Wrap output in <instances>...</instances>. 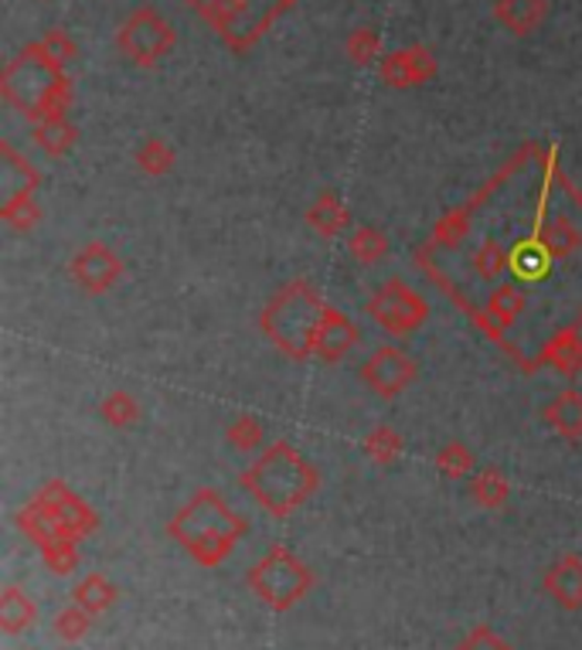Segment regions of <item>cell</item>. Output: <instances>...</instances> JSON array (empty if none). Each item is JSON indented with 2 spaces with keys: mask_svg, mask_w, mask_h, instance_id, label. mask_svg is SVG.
<instances>
[{
  "mask_svg": "<svg viewBox=\"0 0 582 650\" xmlns=\"http://www.w3.org/2000/svg\"><path fill=\"white\" fill-rule=\"evenodd\" d=\"M239 484L252 494V501L270 510L273 518H290L293 510H300L321 487L318 467L293 450L290 440H277L273 446H266L256 463L242 471Z\"/></svg>",
  "mask_w": 582,
  "mask_h": 650,
  "instance_id": "6da1fadb",
  "label": "cell"
},
{
  "mask_svg": "<svg viewBox=\"0 0 582 650\" xmlns=\"http://www.w3.org/2000/svg\"><path fill=\"white\" fill-rule=\"evenodd\" d=\"M246 532H249L246 518H239L229 507V501L211 487H201L167 522V535L205 569H215L226 563Z\"/></svg>",
  "mask_w": 582,
  "mask_h": 650,
  "instance_id": "7a4b0ae2",
  "label": "cell"
},
{
  "mask_svg": "<svg viewBox=\"0 0 582 650\" xmlns=\"http://www.w3.org/2000/svg\"><path fill=\"white\" fill-rule=\"evenodd\" d=\"M0 96H4L8 106L24 113L31 123H41V120L65 116L72 103V82L62 72V65L44 55L38 49V41H31L0 72Z\"/></svg>",
  "mask_w": 582,
  "mask_h": 650,
  "instance_id": "3957f363",
  "label": "cell"
},
{
  "mask_svg": "<svg viewBox=\"0 0 582 650\" xmlns=\"http://www.w3.org/2000/svg\"><path fill=\"white\" fill-rule=\"evenodd\" d=\"M324 310L328 303L313 290L310 280H290L283 290L266 300L259 313V328L277 351H283L293 361H303L313 351V334H318Z\"/></svg>",
  "mask_w": 582,
  "mask_h": 650,
  "instance_id": "277c9868",
  "label": "cell"
},
{
  "mask_svg": "<svg viewBox=\"0 0 582 650\" xmlns=\"http://www.w3.org/2000/svg\"><path fill=\"white\" fill-rule=\"evenodd\" d=\"M185 4L195 8L236 55H246L273 21L290 11V0H185Z\"/></svg>",
  "mask_w": 582,
  "mask_h": 650,
  "instance_id": "5b68a950",
  "label": "cell"
},
{
  "mask_svg": "<svg viewBox=\"0 0 582 650\" xmlns=\"http://www.w3.org/2000/svg\"><path fill=\"white\" fill-rule=\"evenodd\" d=\"M246 586L266 610L287 613L313 589V569L300 559L290 545H273L262 559L246 572Z\"/></svg>",
  "mask_w": 582,
  "mask_h": 650,
  "instance_id": "8992f818",
  "label": "cell"
},
{
  "mask_svg": "<svg viewBox=\"0 0 582 650\" xmlns=\"http://www.w3.org/2000/svg\"><path fill=\"white\" fill-rule=\"evenodd\" d=\"M174 44H177L174 24L160 11H154L150 4L129 11L126 21L116 31V49H119V55L129 65H137V69L160 65L174 52Z\"/></svg>",
  "mask_w": 582,
  "mask_h": 650,
  "instance_id": "52a82bcc",
  "label": "cell"
},
{
  "mask_svg": "<svg viewBox=\"0 0 582 650\" xmlns=\"http://www.w3.org/2000/svg\"><path fill=\"white\" fill-rule=\"evenodd\" d=\"M368 317L392 338H406L429 320V303L402 280H388L368 300Z\"/></svg>",
  "mask_w": 582,
  "mask_h": 650,
  "instance_id": "ba28073f",
  "label": "cell"
},
{
  "mask_svg": "<svg viewBox=\"0 0 582 650\" xmlns=\"http://www.w3.org/2000/svg\"><path fill=\"white\" fill-rule=\"evenodd\" d=\"M419 379V364L409 351L398 344H382L368 354L362 364V382L378 395V399H395L406 392Z\"/></svg>",
  "mask_w": 582,
  "mask_h": 650,
  "instance_id": "9c48e42d",
  "label": "cell"
},
{
  "mask_svg": "<svg viewBox=\"0 0 582 650\" xmlns=\"http://www.w3.org/2000/svg\"><path fill=\"white\" fill-rule=\"evenodd\" d=\"M49 515L62 525V532L69 535V538H75V541H82V538H89L96 528H100V515L93 507H89L79 494H72L69 491V484L65 481H49L41 491H38V497H34Z\"/></svg>",
  "mask_w": 582,
  "mask_h": 650,
  "instance_id": "30bf717a",
  "label": "cell"
},
{
  "mask_svg": "<svg viewBox=\"0 0 582 650\" xmlns=\"http://www.w3.org/2000/svg\"><path fill=\"white\" fill-rule=\"evenodd\" d=\"M72 280L93 297H103L110 293L119 276H123V259L106 246V243H85L75 256H72Z\"/></svg>",
  "mask_w": 582,
  "mask_h": 650,
  "instance_id": "8fae6325",
  "label": "cell"
},
{
  "mask_svg": "<svg viewBox=\"0 0 582 650\" xmlns=\"http://www.w3.org/2000/svg\"><path fill=\"white\" fill-rule=\"evenodd\" d=\"M439 72L436 55L426 49V44H409V49H398L392 55L382 59L378 75L385 85L392 89H409V85H426L433 75Z\"/></svg>",
  "mask_w": 582,
  "mask_h": 650,
  "instance_id": "7c38bea8",
  "label": "cell"
},
{
  "mask_svg": "<svg viewBox=\"0 0 582 650\" xmlns=\"http://www.w3.org/2000/svg\"><path fill=\"white\" fill-rule=\"evenodd\" d=\"M357 341H362V334H357L354 323L337 307H328L321 323H318V334H313L310 358H318L324 364H337V361H344L357 348Z\"/></svg>",
  "mask_w": 582,
  "mask_h": 650,
  "instance_id": "4fadbf2b",
  "label": "cell"
},
{
  "mask_svg": "<svg viewBox=\"0 0 582 650\" xmlns=\"http://www.w3.org/2000/svg\"><path fill=\"white\" fill-rule=\"evenodd\" d=\"M542 589L562 610H582V555L575 551L559 555L542 579Z\"/></svg>",
  "mask_w": 582,
  "mask_h": 650,
  "instance_id": "5bb4252c",
  "label": "cell"
},
{
  "mask_svg": "<svg viewBox=\"0 0 582 650\" xmlns=\"http://www.w3.org/2000/svg\"><path fill=\"white\" fill-rule=\"evenodd\" d=\"M552 256L545 252V246L539 243V236L521 239L508 249V272L518 283H542L549 269H552Z\"/></svg>",
  "mask_w": 582,
  "mask_h": 650,
  "instance_id": "9a60e30c",
  "label": "cell"
},
{
  "mask_svg": "<svg viewBox=\"0 0 582 650\" xmlns=\"http://www.w3.org/2000/svg\"><path fill=\"white\" fill-rule=\"evenodd\" d=\"M495 18L508 34H531L549 18V0H495Z\"/></svg>",
  "mask_w": 582,
  "mask_h": 650,
  "instance_id": "2e32d148",
  "label": "cell"
},
{
  "mask_svg": "<svg viewBox=\"0 0 582 650\" xmlns=\"http://www.w3.org/2000/svg\"><path fill=\"white\" fill-rule=\"evenodd\" d=\"M534 236H539V243L545 246V252L559 262V259H569L572 252L582 249V228L565 218V215H555V218H542L539 225H534Z\"/></svg>",
  "mask_w": 582,
  "mask_h": 650,
  "instance_id": "e0dca14e",
  "label": "cell"
},
{
  "mask_svg": "<svg viewBox=\"0 0 582 650\" xmlns=\"http://www.w3.org/2000/svg\"><path fill=\"white\" fill-rule=\"evenodd\" d=\"M306 225L318 231V236L334 239L351 225V211L334 192H321L318 198H313V205L306 208Z\"/></svg>",
  "mask_w": 582,
  "mask_h": 650,
  "instance_id": "ac0fdd59",
  "label": "cell"
},
{
  "mask_svg": "<svg viewBox=\"0 0 582 650\" xmlns=\"http://www.w3.org/2000/svg\"><path fill=\"white\" fill-rule=\"evenodd\" d=\"M38 623V607L34 599L21 586H4L0 589V630L4 633H24Z\"/></svg>",
  "mask_w": 582,
  "mask_h": 650,
  "instance_id": "d6986e66",
  "label": "cell"
},
{
  "mask_svg": "<svg viewBox=\"0 0 582 650\" xmlns=\"http://www.w3.org/2000/svg\"><path fill=\"white\" fill-rule=\"evenodd\" d=\"M542 420L565 440H582V392L575 389H565L559 392L545 412H542Z\"/></svg>",
  "mask_w": 582,
  "mask_h": 650,
  "instance_id": "ffe728a7",
  "label": "cell"
},
{
  "mask_svg": "<svg viewBox=\"0 0 582 650\" xmlns=\"http://www.w3.org/2000/svg\"><path fill=\"white\" fill-rule=\"evenodd\" d=\"M119 589L103 576V572H89L82 582H75L72 589V602H79V607L89 613V617H103L113 610V602H116Z\"/></svg>",
  "mask_w": 582,
  "mask_h": 650,
  "instance_id": "44dd1931",
  "label": "cell"
},
{
  "mask_svg": "<svg viewBox=\"0 0 582 650\" xmlns=\"http://www.w3.org/2000/svg\"><path fill=\"white\" fill-rule=\"evenodd\" d=\"M0 184H4V202H11V198H21V195H34V188H38V171H31L18 154H14V147L11 144H0Z\"/></svg>",
  "mask_w": 582,
  "mask_h": 650,
  "instance_id": "7402d4cb",
  "label": "cell"
},
{
  "mask_svg": "<svg viewBox=\"0 0 582 650\" xmlns=\"http://www.w3.org/2000/svg\"><path fill=\"white\" fill-rule=\"evenodd\" d=\"M470 497L487 510L505 507L508 497H511V484H508L505 471L501 467H477L474 477H470Z\"/></svg>",
  "mask_w": 582,
  "mask_h": 650,
  "instance_id": "603a6c76",
  "label": "cell"
},
{
  "mask_svg": "<svg viewBox=\"0 0 582 650\" xmlns=\"http://www.w3.org/2000/svg\"><path fill=\"white\" fill-rule=\"evenodd\" d=\"M79 130L72 126L69 116H55V120H41L34 123V144L49 154V157H62L75 147Z\"/></svg>",
  "mask_w": 582,
  "mask_h": 650,
  "instance_id": "cb8c5ba5",
  "label": "cell"
},
{
  "mask_svg": "<svg viewBox=\"0 0 582 650\" xmlns=\"http://www.w3.org/2000/svg\"><path fill=\"white\" fill-rule=\"evenodd\" d=\"M18 525H21V532H24L38 548L52 545V541H59V538H69V535L62 532V525H59L38 501H31V504L21 510V515H18Z\"/></svg>",
  "mask_w": 582,
  "mask_h": 650,
  "instance_id": "d4e9b609",
  "label": "cell"
},
{
  "mask_svg": "<svg viewBox=\"0 0 582 650\" xmlns=\"http://www.w3.org/2000/svg\"><path fill=\"white\" fill-rule=\"evenodd\" d=\"M347 252H351L354 262L375 266L378 259L388 256V236L382 228H375V225H362V228H354L347 236Z\"/></svg>",
  "mask_w": 582,
  "mask_h": 650,
  "instance_id": "484cf974",
  "label": "cell"
},
{
  "mask_svg": "<svg viewBox=\"0 0 582 650\" xmlns=\"http://www.w3.org/2000/svg\"><path fill=\"white\" fill-rule=\"evenodd\" d=\"M436 471L443 477H450V481H464V477H474L477 471V456L470 446H464L460 440L454 443H446L439 453H436Z\"/></svg>",
  "mask_w": 582,
  "mask_h": 650,
  "instance_id": "4316f807",
  "label": "cell"
},
{
  "mask_svg": "<svg viewBox=\"0 0 582 650\" xmlns=\"http://www.w3.org/2000/svg\"><path fill=\"white\" fill-rule=\"evenodd\" d=\"M487 313H490V320L498 323V328H511V323L524 313V293H521V287L518 283L498 287L495 293H490V300H487Z\"/></svg>",
  "mask_w": 582,
  "mask_h": 650,
  "instance_id": "83f0119b",
  "label": "cell"
},
{
  "mask_svg": "<svg viewBox=\"0 0 582 650\" xmlns=\"http://www.w3.org/2000/svg\"><path fill=\"white\" fill-rule=\"evenodd\" d=\"M542 354L549 364H555L562 371V375H575V371L582 368V341L575 331H562Z\"/></svg>",
  "mask_w": 582,
  "mask_h": 650,
  "instance_id": "f1b7e54d",
  "label": "cell"
},
{
  "mask_svg": "<svg viewBox=\"0 0 582 650\" xmlns=\"http://www.w3.org/2000/svg\"><path fill=\"white\" fill-rule=\"evenodd\" d=\"M137 167L150 177H160L174 167V147L160 136H147V141L137 147Z\"/></svg>",
  "mask_w": 582,
  "mask_h": 650,
  "instance_id": "f546056e",
  "label": "cell"
},
{
  "mask_svg": "<svg viewBox=\"0 0 582 650\" xmlns=\"http://www.w3.org/2000/svg\"><path fill=\"white\" fill-rule=\"evenodd\" d=\"M103 420L110 426H116V430H129L133 423L141 420V405H137V399H133L129 392L116 389V392H110L103 399Z\"/></svg>",
  "mask_w": 582,
  "mask_h": 650,
  "instance_id": "4dcf8cb0",
  "label": "cell"
},
{
  "mask_svg": "<svg viewBox=\"0 0 582 650\" xmlns=\"http://www.w3.org/2000/svg\"><path fill=\"white\" fill-rule=\"evenodd\" d=\"M474 272L480 276V280L495 283L501 280V276L508 272V249L495 239H487L477 252H474Z\"/></svg>",
  "mask_w": 582,
  "mask_h": 650,
  "instance_id": "1f68e13d",
  "label": "cell"
},
{
  "mask_svg": "<svg viewBox=\"0 0 582 650\" xmlns=\"http://www.w3.org/2000/svg\"><path fill=\"white\" fill-rule=\"evenodd\" d=\"M344 52H347V59L354 62V65H372L375 59H378V52H382V38H378V31L375 28H354L351 34H347V41H344Z\"/></svg>",
  "mask_w": 582,
  "mask_h": 650,
  "instance_id": "d6a6232c",
  "label": "cell"
},
{
  "mask_svg": "<svg viewBox=\"0 0 582 650\" xmlns=\"http://www.w3.org/2000/svg\"><path fill=\"white\" fill-rule=\"evenodd\" d=\"M226 436L239 453H252L266 443V430H262V423L256 420V415H239V420H232Z\"/></svg>",
  "mask_w": 582,
  "mask_h": 650,
  "instance_id": "836d02e7",
  "label": "cell"
},
{
  "mask_svg": "<svg viewBox=\"0 0 582 650\" xmlns=\"http://www.w3.org/2000/svg\"><path fill=\"white\" fill-rule=\"evenodd\" d=\"M0 218H4V221H8L11 228H18V231H28V228L38 225L41 208H38L34 195H21V198H11V202L0 205Z\"/></svg>",
  "mask_w": 582,
  "mask_h": 650,
  "instance_id": "e575fe53",
  "label": "cell"
},
{
  "mask_svg": "<svg viewBox=\"0 0 582 650\" xmlns=\"http://www.w3.org/2000/svg\"><path fill=\"white\" fill-rule=\"evenodd\" d=\"M89 623H93V617H89L79 602H72V607H65L59 617H55V623H52V630H55V637L59 640H65V643H79L85 633H89Z\"/></svg>",
  "mask_w": 582,
  "mask_h": 650,
  "instance_id": "d590c367",
  "label": "cell"
},
{
  "mask_svg": "<svg viewBox=\"0 0 582 650\" xmlns=\"http://www.w3.org/2000/svg\"><path fill=\"white\" fill-rule=\"evenodd\" d=\"M365 453H368V460H375V463H392V460L402 453V436H398L392 426H375V430L365 436Z\"/></svg>",
  "mask_w": 582,
  "mask_h": 650,
  "instance_id": "8d00e7d4",
  "label": "cell"
},
{
  "mask_svg": "<svg viewBox=\"0 0 582 650\" xmlns=\"http://www.w3.org/2000/svg\"><path fill=\"white\" fill-rule=\"evenodd\" d=\"M41 559L49 566L55 576H69L75 566H79V548H75V538H59L52 545L41 548Z\"/></svg>",
  "mask_w": 582,
  "mask_h": 650,
  "instance_id": "74e56055",
  "label": "cell"
},
{
  "mask_svg": "<svg viewBox=\"0 0 582 650\" xmlns=\"http://www.w3.org/2000/svg\"><path fill=\"white\" fill-rule=\"evenodd\" d=\"M38 49L49 55L52 62H59V65H69L75 55H79V49H75V38L65 31V28H52V31H44L41 38H38Z\"/></svg>",
  "mask_w": 582,
  "mask_h": 650,
  "instance_id": "f35d334b",
  "label": "cell"
},
{
  "mask_svg": "<svg viewBox=\"0 0 582 650\" xmlns=\"http://www.w3.org/2000/svg\"><path fill=\"white\" fill-rule=\"evenodd\" d=\"M457 650H515L501 633H495L490 627H474L460 643H457Z\"/></svg>",
  "mask_w": 582,
  "mask_h": 650,
  "instance_id": "ab89813d",
  "label": "cell"
},
{
  "mask_svg": "<svg viewBox=\"0 0 582 650\" xmlns=\"http://www.w3.org/2000/svg\"><path fill=\"white\" fill-rule=\"evenodd\" d=\"M293 4H297V0H290V8H293Z\"/></svg>",
  "mask_w": 582,
  "mask_h": 650,
  "instance_id": "60d3db41",
  "label": "cell"
}]
</instances>
